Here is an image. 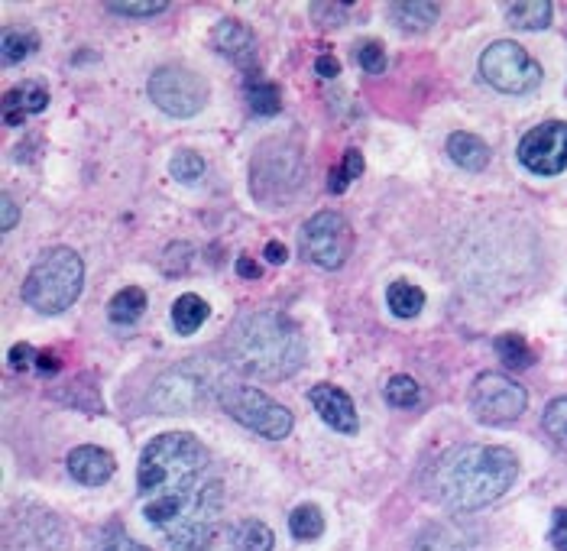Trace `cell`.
<instances>
[{
    "instance_id": "1",
    "label": "cell",
    "mask_w": 567,
    "mask_h": 551,
    "mask_svg": "<svg viewBox=\"0 0 567 551\" xmlns=\"http://www.w3.org/2000/svg\"><path fill=\"white\" fill-rule=\"evenodd\" d=\"M208 451L188 432H166L140 454L143 519L172 551H208L224 513L221 480H205Z\"/></svg>"
},
{
    "instance_id": "2",
    "label": "cell",
    "mask_w": 567,
    "mask_h": 551,
    "mask_svg": "<svg viewBox=\"0 0 567 551\" xmlns=\"http://www.w3.org/2000/svg\"><path fill=\"white\" fill-rule=\"evenodd\" d=\"M519 477V458L503 445H461L441 454L431 490L451 513H477L496 503Z\"/></svg>"
},
{
    "instance_id": "3",
    "label": "cell",
    "mask_w": 567,
    "mask_h": 551,
    "mask_svg": "<svg viewBox=\"0 0 567 551\" xmlns=\"http://www.w3.org/2000/svg\"><path fill=\"white\" fill-rule=\"evenodd\" d=\"M231 364L263 383L289 380L305 364V338L299 325L282 312H247L227 331Z\"/></svg>"
},
{
    "instance_id": "4",
    "label": "cell",
    "mask_w": 567,
    "mask_h": 551,
    "mask_svg": "<svg viewBox=\"0 0 567 551\" xmlns=\"http://www.w3.org/2000/svg\"><path fill=\"white\" fill-rule=\"evenodd\" d=\"M85 286V263L72 247H52L33 263L23 279V302L43 315H59L72 308Z\"/></svg>"
},
{
    "instance_id": "5",
    "label": "cell",
    "mask_w": 567,
    "mask_h": 551,
    "mask_svg": "<svg viewBox=\"0 0 567 551\" xmlns=\"http://www.w3.org/2000/svg\"><path fill=\"white\" fill-rule=\"evenodd\" d=\"M305 182L302 150L292 143H263L250 166V192L269 208H282Z\"/></svg>"
},
{
    "instance_id": "6",
    "label": "cell",
    "mask_w": 567,
    "mask_h": 551,
    "mask_svg": "<svg viewBox=\"0 0 567 551\" xmlns=\"http://www.w3.org/2000/svg\"><path fill=\"white\" fill-rule=\"evenodd\" d=\"M214 399L221 402V409L231 415L234 422H240L243 428H250V432L269 441L289 438L295 425L292 412L286 406H279L273 396H266L263 389L247 386V383H218Z\"/></svg>"
},
{
    "instance_id": "7",
    "label": "cell",
    "mask_w": 567,
    "mask_h": 551,
    "mask_svg": "<svg viewBox=\"0 0 567 551\" xmlns=\"http://www.w3.org/2000/svg\"><path fill=\"white\" fill-rule=\"evenodd\" d=\"M480 75L499 94H529L542 85V65L512 39H499L483 49Z\"/></svg>"
},
{
    "instance_id": "8",
    "label": "cell",
    "mask_w": 567,
    "mask_h": 551,
    "mask_svg": "<svg viewBox=\"0 0 567 551\" xmlns=\"http://www.w3.org/2000/svg\"><path fill=\"white\" fill-rule=\"evenodd\" d=\"M299 250L308 263L321 270H341L354 250V231L344 214L337 211H318L312 214L299 231Z\"/></svg>"
},
{
    "instance_id": "9",
    "label": "cell",
    "mask_w": 567,
    "mask_h": 551,
    "mask_svg": "<svg viewBox=\"0 0 567 551\" xmlns=\"http://www.w3.org/2000/svg\"><path fill=\"white\" fill-rule=\"evenodd\" d=\"M150 101L169 117H195L208 104V82L185 65H162L150 75Z\"/></svg>"
},
{
    "instance_id": "10",
    "label": "cell",
    "mask_w": 567,
    "mask_h": 551,
    "mask_svg": "<svg viewBox=\"0 0 567 551\" xmlns=\"http://www.w3.org/2000/svg\"><path fill=\"white\" fill-rule=\"evenodd\" d=\"M529 406V393L503 373H480L470 386V412L483 425H509Z\"/></svg>"
},
{
    "instance_id": "11",
    "label": "cell",
    "mask_w": 567,
    "mask_h": 551,
    "mask_svg": "<svg viewBox=\"0 0 567 551\" xmlns=\"http://www.w3.org/2000/svg\"><path fill=\"white\" fill-rule=\"evenodd\" d=\"M519 163L532 176H561L567 169V124L564 120H548V124L532 127L519 140Z\"/></svg>"
},
{
    "instance_id": "12",
    "label": "cell",
    "mask_w": 567,
    "mask_h": 551,
    "mask_svg": "<svg viewBox=\"0 0 567 551\" xmlns=\"http://www.w3.org/2000/svg\"><path fill=\"white\" fill-rule=\"evenodd\" d=\"M208 389H218V386H205V380L195 373V364H185V367H175V370L159 376L156 386H153L150 402L162 415L188 412V409H195L201 399H205Z\"/></svg>"
},
{
    "instance_id": "13",
    "label": "cell",
    "mask_w": 567,
    "mask_h": 551,
    "mask_svg": "<svg viewBox=\"0 0 567 551\" xmlns=\"http://www.w3.org/2000/svg\"><path fill=\"white\" fill-rule=\"evenodd\" d=\"M308 402L315 406V412L321 415L324 425H331L334 432L341 435H357V406L354 399H350L341 386H331V383H318L312 386V393H308Z\"/></svg>"
},
{
    "instance_id": "14",
    "label": "cell",
    "mask_w": 567,
    "mask_h": 551,
    "mask_svg": "<svg viewBox=\"0 0 567 551\" xmlns=\"http://www.w3.org/2000/svg\"><path fill=\"white\" fill-rule=\"evenodd\" d=\"M211 46L221 52L224 59H231L237 69H250L256 62V39L240 20H221L211 30Z\"/></svg>"
},
{
    "instance_id": "15",
    "label": "cell",
    "mask_w": 567,
    "mask_h": 551,
    "mask_svg": "<svg viewBox=\"0 0 567 551\" xmlns=\"http://www.w3.org/2000/svg\"><path fill=\"white\" fill-rule=\"evenodd\" d=\"M69 467L72 480H78L81 487H101L114 477V454H107L104 448H94V445H81L69 454Z\"/></svg>"
},
{
    "instance_id": "16",
    "label": "cell",
    "mask_w": 567,
    "mask_h": 551,
    "mask_svg": "<svg viewBox=\"0 0 567 551\" xmlns=\"http://www.w3.org/2000/svg\"><path fill=\"white\" fill-rule=\"evenodd\" d=\"M49 107V91L39 82H23L13 91H7L4 98V124L7 127H20L30 114H39Z\"/></svg>"
},
{
    "instance_id": "17",
    "label": "cell",
    "mask_w": 567,
    "mask_h": 551,
    "mask_svg": "<svg viewBox=\"0 0 567 551\" xmlns=\"http://www.w3.org/2000/svg\"><path fill=\"white\" fill-rule=\"evenodd\" d=\"M448 156L454 166H461L467 172H483L490 166V146H486L477 133L457 130L448 137Z\"/></svg>"
},
{
    "instance_id": "18",
    "label": "cell",
    "mask_w": 567,
    "mask_h": 551,
    "mask_svg": "<svg viewBox=\"0 0 567 551\" xmlns=\"http://www.w3.org/2000/svg\"><path fill=\"white\" fill-rule=\"evenodd\" d=\"M441 7L431 4V0H399V4L389 7V17L399 26L402 33H428L435 26Z\"/></svg>"
},
{
    "instance_id": "19",
    "label": "cell",
    "mask_w": 567,
    "mask_h": 551,
    "mask_svg": "<svg viewBox=\"0 0 567 551\" xmlns=\"http://www.w3.org/2000/svg\"><path fill=\"white\" fill-rule=\"evenodd\" d=\"M208 315H211V305L195 292H185L172 302V328L179 331L182 338L195 334L208 321Z\"/></svg>"
},
{
    "instance_id": "20",
    "label": "cell",
    "mask_w": 567,
    "mask_h": 551,
    "mask_svg": "<svg viewBox=\"0 0 567 551\" xmlns=\"http://www.w3.org/2000/svg\"><path fill=\"white\" fill-rule=\"evenodd\" d=\"M39 49V36L33 26H7L4 39H0V56L4 65H20Z\"/></svg>"
},
{
    "instance_id": "21",
    "label": "cell",
    "mask_w": 567,
    "mask_h": 551,
    "mask_svg": "<svg viewBox=\"0 0 567 551\" xmlns=\"http://www.w3.org/2000/svg\"><path fill=\"white\" fill-rule=\"evenodd\" d=\"M386 305L396 318H415L425 308V292L409 279H396L386 289Z\"/></svg>"
},
{
    "instance_id": "22",
    "label": "cell",
    "mask_w": 567,
    "mask_h": 551,
    "mask_svg": "<svg viewBox=\"0 0 567 551\" xmlns=\"http://www.w3.org/2000/svg\"><path fill=\"white\" fill-rule=\"evenodd\" d=\"M276 535L260 519H243L231 529V548L234 551H273Z\"/></svg>"
},
{
    "instance_id": "23",
    "label": "cell",
    "mask_w": 567,
    "mask_h": 551,
    "mask_svg": "<svg viewBox=\"0 0 567 551\" xmlns=\"http://www.w3.org/2000/svg\"><path fill=\"white\" fill-rule=\"evenodd\" d=\"M551 13H555V7L548 0H519V4L506 7V17L516 30H545L551 23Z\"/></svg>"
},
{
    "instance_id": "24",
    "label": "cell",
    "mask_w": 567,
    "mask_h": 551,
    "mask_svg": "<svg viewBox=\"0 0 567 551\" xmlns=\"http://www.w3.org/2000/svg\"><path fill=\"white\" fill-rule=\"evenodd\" d=\"M146 312V292L140 286H127L120 289L111 305H107V315H111L114 325H133V321H140Z\"/></svg>"
},
{
    "instance_id": "25",
    "label": "cell",
    "mask_w": 567,
    "mask_h": 551,
    "mask_svg": "<svg viewBox=\"0 0 567 551\" xmlns=\"http://www.w3.org/2000/svg\"><path fill=\"white\" fill-rule=\"evenodd\" d=\"M415 551H470V542L454 526H428L418 535Z\"/></svg>"
},
{
    "instance_id": "26",
    "label": "cell",
    "mask_w": 567,
    "mask_h": 551,
    "mask_svg": "<svg viewBox=\"0 0 567 551\" xmlns=\"http://www.w3.org/2000/svg\"><path fill=\"white\" fill-rule=\"evenodd\" d=\"M289 532H292V539H299V542H315L324 535V516H321V509L315 503H302V506H295V513L289 516Z\"/></svg>"
},
{
    "instance_id": "27",
    "label": "cell",
    "mask_w": 567,
    "mask_h": 551,
    "mask_svg": "<svg viewBox=\"0 0 567 551\" xmlns=\"http://www.w3.org/2000/svg\"><path fill=\"white\" fill-rule=\"evenodd\" d=\"M496 354L512 370H525V367L535 364V351L529 347V341L522 338V334H499V338H496Z\"/></svg>"
},
{
    "instance_id": "28",
    "label": "cell",
    "mask_w": 567,
    "mask_h": 551,
    "mask_svg": "<svg viewBox=\"0 0 567 551\" xmlns=\"http://www.w3.org/2000/svg\"><path fill=\"white\" fill-rule=\"evenodd\" d=\"M247 101H250V111L260 114V117H273V114H279V107H282L279 88L273 82H263V78H253V82H247Z\"/></svg>"
},
{
    "instance_id": "29",
    "label": "cell",
    "mask_w": 567,
    "mask_h": 551,
    "mask_svg": "<svg viewBox=\"0 0 567 551\" xmlns=\"http://www.w3.org/2000/svg\"><path fill=\"white\" fill-rule=\"evenodd\" d=\"M383 396L393 409H412L422 402V386H418L412 376H393L386 386H383Z\"/></svg>"
},
{
    "instance_id": "30",
    "label": "cell",
    "mask_w": 567,
    "mask_h": 551,
    "mask_svg": "<svg viewBox=\"0 0 567 551\" xmlns=\"http://www.w3.org/2000/svg\"><path fill=\"white\" fill-rule=\"evenodd\" d=\"M205 159H201L195 150H179L172 156V163H169V172H172V179H179L185 185H192L198 182L201 176H205Z\"/></svg>"
},
{
    "instance_id": "31",
    "label": "cell",
    "mask_w": 567,
    "mask_h": 551,
    "mask_svg": "<svg viewBox=\"0 0 567 551\" xmlns=\"http://www.w3.org/2000/svg\"><path fill=\"white\" fill-rule=\"evenodd\" d=\"M360 172H363V153L360 150H347L344 153V163L328 176V192H334V195L347 192V185L354 182Z\"/></svg>"
},
{
    "instance_id": "32",
    "label": "cell",
    "mask_w": 567,
    "mask_h": 551,
    "mask_svg": "<svg viewBox=\"0 0 567 551\" xmlns=\"http://www.w3.org/2000/svg\"><path fill=\"white\" fill-rule=\"evenodd\" d=\"M542 425H545L548 438L555 441L558 448L567 451V396L551 402V406L545 409V415H542Z\"/></svg>"
},
{
    "instance_id": "33",
    "label": "cell",
    "mask_w": 567,
    "mask_h": 551,
    "mask_svg": "<svg viewBox=\"0 0 567 551\" xmlns=\"http://www.w3.org/2000/svg\"><path fill=\"white\" fill-rule=\"evenodd\" d=\"M357 62H360V69L367 72V75H383V69H386V49H383V43H376V39L360 43L357 46Z\"/></svg>"
},
{
    "instance_id": "34",
    "label": "cell",
    "mask_w": 567,
    "mask_h": 551,
    "mask_svg": "<svg viewBox=\"0 0 567 551\" xmlns=\"http://www.w3.org/2000/svg\"><path fill=\"white\" fill-rule=\"evenodd\" d=\"M107 10L117 13V17L150 20V17H156V13H166L169 4H162V0H153V4H107Z\"/></svg>"
},
{
    "instance_id": "35",
    "label": "cell",
    "mask_w": 567,
    "mask_h": 551,
    "mask_svg": "<svg viewBox=\"0 0 567 551\" xmlns=\"http://www.w3.org/2000/svg\"><path fill=\"white\" fill-rule=\"evenodd\" d=\"M347 13H350L347 4H331V0H324V4H312V20L318 26H344Z\"/></svg>"
},
{
    "instance_id": "36",
    "label": "cell",
    "mask_w": 567,
    "mask_h": 551,
    "mask_svg": "<svg viewBox=\"0 0 567 551\" xmlns=\"http://www.w3.org/2000/svg\"><path fill=\"white\" fill-rule=\"evenodd\" d=\"M20 224V205H17V198H13L10 192L0 195V231H13V227Z\"/></svg>"
},
{
    "instance_id": "37",
    "label": "cell",
    "mask_w": 567,
    "mask_h": 551,
    "mask_svg": "<svg viewBox=\"0 0 567 551\" xmlns=\"http://www.w3.org/2000/svg\"><path fill=\"white\" fill-rule=\"evenodd\" d=\"M33 360H39V351H36L33 344H17V347L10 351V367H13V370H30Z\"/></svg>"
},
{
    "instance_id": "38",
    "label": "cell",
    "mask_w": 567,
    "mask_h": 551,
    "mask_svg": "<svg viewBox=\"0 0 567 551\" xmlns=\"http://www.w3.org/2000/svg\"><path fill=\"white\" fill-rule=\"evenodd\" d=\"M551 545L567 551V509H558L555 519H551Z\"/></svg>"
},
{
    "instance_id": "39",
    "label": "cell",
    "mask_w": 567,
    "mask_h": 551,
    "mask_svg": "<svg viewBox=\"0 0 567 551\" xmlns=\"http://www.w3.org/2000/svg\"><path fill=\"white\" fill-rule=\"evenodd\" d=\"M111 532H114V539H111V542H101V551H150L146 545L127 539L124 532H117V529H111Z\"/></svg>"
},
{
    "instance_id": "40",
    "label": "cell",
    "mask_w": 567,
    "mask_h": 551,
    "mask_svg": "<svg viewBox=\"0 0 567 551\" xmlns=\"http://www.w3.org/2000/svg\"><path fill=\"white\" fill-rule=\"evenodd\" d=\"M315 72H318V78H337L341 75V62H337L334 56H318Z\"/></svg>"
},
{
    "instance_id": "41",
    "label": "cell",
    "mask_w": 567,
    "mask_h": 551,
    "mask_svg": "<svg viewBox=\"0 0 567 551\" xmlns=\"http://www.w3.org/2000/svg\"><path fill=\"white\" fill-rule=\"evenodd\" d=\"M237 276H243V279H260V276H263V266L256 263V260H250V257H240V260H237Z\"/></svg>"
},
{
    "instance_id": "42",
    "label": "cell",
    "mask_w": 567,
    "mask_h": 551,
    "mask_svg": "<svg viewBox=\"0 0 567 551\" xmlns=\"http://www.w3.org/2000/svg\"><path fill=\"white\" fill-rule=\"evenodd\" d=\"M266 260H269V263H276V266L286 263V260H289L286 244H279V240H269V244H266Z\"/></svg>"
},
{
    "instance_id": "43",
    "label": "cell",
    "mask_w": 567,
    "mask_h": 551,
    "mask_svg": "<svg viewBox=\"0 0 567 551\" xmlns=\"http://www.w3.org/2000/svg\"><path fill=\"white\" fill-rule=\"evenodd\" d=\"M36 367L46 370V373H56V370H59V360H56V354H52V351H39Z\"/></svg>"
}]
</instances>
